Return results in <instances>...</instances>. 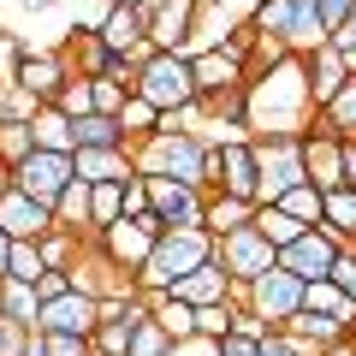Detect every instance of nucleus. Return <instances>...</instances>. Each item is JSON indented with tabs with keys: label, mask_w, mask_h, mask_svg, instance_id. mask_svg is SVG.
I'll list each match as a JSON object with an SVG mask.
<instances>
[{
	"label": "nucleus",
	"mask_w": 356,
	"mask_h": 356,
	"mask_svg": "<svg viewBox=\"0 0 356 356\" xmlns=\"http://www.w3.org/2000/svg\"><path fill=\"white\" fill-rule=\"evenodd\" d=\"M208 191H226V196L255 202V137H250V143H226V149H214Z\"/></svg>",
	"instance_id": "a211bd4d"
},
{
	"label": "nucleus",
	"mask_w": 356,
	"mask_h": 356,
	"mask_svg": "<svg viewBox=\"0 0 356 356\" xmlns=\"http://www.w3.org/2000/svg\"><path fill=\"white\" fill-rule=\"evenodd\" d=\"M303 309H309V315H321V321H332V327H344V332L356 327V303L332 280H309L303 285Z\"/></svg>",
	"instance_id": "5701e85b"
},
{
	"label": "nucleus",
	"mask_w": 356,
	"mask_h": 356,
	"mask_svg": "<svg viewBox=\"0 0 356 356\" xmlns=\"http://www.w3.org/2000/svg\"><path fill=\"white\" fill-rule=\"evenodd\" d=\"M303 172L315 191H339L344 184V137H332L327 125H321V113L309 119L303 131Z\"/></svg>",
	"instance_id": "ddd939ff"
},
{
	"label": "nucleus",
	"mask_w": 356,
	"mask_h": 356,
	"mask_svg": "<svg viewBox=\"0 0 356 356\" xmlns=\"http://www.w3.org/2000/svg\"><path fill=\"white\" fill-rule=\"evenodd\" d=\"M232 303H250L267 327H285V321L303 309V280H297V273H285V267H267L261 280H250V285H238V291H232Z\"/></svg>",
	"instance_id": "423d86ee"
},
{
	"label": "nucleus",
	"mask_w": 356,
	"mask_h": 356,
	"mask_svg": "<svg viewBox=\"0 0 356 356\" xmlns=\"http://www.w3.org/2000/svg\"><path fill=\"white\" fill-rule=\"evenodd\" d=\"M315 356H356V344H350V339H332V344H321Z\"/></svg>",
	"instance_id": "864d4df0"
},
{
	"label": "nucleus",
	"mask_w": 356,
	"mask_h": 356,
	"mask_svg": "<svg viewBox=\"0 0 356 356\" xmlns=\"http://www.w3.org/2000/svg\"><path fill=\"white\" fill-rule=\"evenodd\" d=\"M113 6H131V13H143V6H149V0H113Z\"/></svg>",
	"instance_id": "13d9d810"
},
{
	"label": "nucleus",
	"mask_w": 356,
	"mask_h": 356,
	"mask_svg": "<svg viewBox=\"0 0 356 356\" xmlns=\"http://www.w3.org/2000/svg\"><path fill=\"white\" fill-rule=\"evenodd\" d=\"M149 309H154V321H161V327L172 332V344H178V339H191V332H196V309H191V303H178L172 291L149 297Z\"/></svg>",
	"instance_id": "72a5a7b5"
},
{
	"label": "nucleus",
	"mask_w": 356,
	"mask_h": 356,
	"mask_svg": "<svg viewBox=\"0 0 356 356\" xmlns=\"http://www.w3.org/2000/svg\"><path fill=\"white\" fill-rule=\"evenodd\" d=\"M36 95L24 83H0V125H13V119H36Z\"/></svg>",
	"instance_id": "58836bf2"
},
{
	"label": "nucleus",
	"mask_w": 356,
	"mask_h": 356,
	"mask_svg": "<svg viewBox=\"0 0 356 356\" xmlns=\"http://www.w3.org/2000/svg\"><path fill=\"white\" fill-rule=\"evenodd\" d=\"M303 77H309V102H315V113L332 102L344 89V77H350V65H344V54L332 48V42H321L315 54H303Z\"/></svg>",
	"instance_id": "6ab92c4d"
},
{
	"label": "nucleus",
	"mask_w": 356,
	"mask_h": 356,
	"mask_svg": "<svg viewBox=\"0 0 356 356\" xmlns=\"http://www.w3.org/2000/svg\"><path fill=\"white\" fill-rule=\"evenodd\" d=\"M54 226H72L89 238V178H72L60 191V202H54Z\"/></svg>",
	"instance_id": "c756f323"
},
{
	"label": "nucleus",
	"mask_w": 356,
	"mask_h": 356,
	"mask_svg": "<svg viewBox=\"0 0 356 356\" xmlns=\"http://www.w3.org/2000/svg\"><path fill=\"white\" fill-rule=\"evenodd\" d=\"M321 226L339 243H356V191L339 184V191H321Z\"/></svg>",
	"instance_id": "393cba45"
},
{
	"label": "nucleus",
	"mask_w": 356,
	"mask_h": 356,
	"mask_svg": "<svg viewBox=\"0 0 356 356\" xmlns=\"http://www.w3.org/2000/svg\"><path fill=\"white\" fill-rule=\"evenodd\" d=\"M42 273H48V261H42V243H36V238H18L13 255H6V273H0V280H24V285H36Z\"/></svg>",
	"instance_id": "f704fd0d"
},
{
	"label": "nucleus",
	"mask_w": 356,
	"mask_h": 356,
	"mask_svg": "<svg viewBox=\"0 0 356 356\" xmlns=\"http://www.w3.org/2000/svg\"><path fill=\"white\" fill-rule=\"evenodd\" d=\"M255 232H261V238L273 243V250H285V243H297L309 226H303V220H291L280 202H261V208H255Z\"/></svg>",
	"instance_id": "c85d7f7f"
},
{
	"label": "nucleus",
	"mask_w": 356,
	"mask_h": 356,
	"mask_svg": "<svg viewBox=\"0 0 356 356\" xmlns=\"http://www.w3.org/2000/svg\"><path fill=\"white\" fill-rule=\"evenodd\" d=\"M196 332H202V339H226V332H232V303L196 309Z\"/></svg>",
	"instance_id": "79ce46f5"
},
{
	"label": "nucleus",
	"mask_w": 356,
	"mask_h": 356,
	"mask_svg": "<svg viewBox=\"0 0 356 356\" xmlns=\"http://www.w3.org/2000/svg\"><path fill=\"white\" fill-rule=\"evenodd\" d=\"M72 178H77L72 154H54V149H36L30 161H18V166H13V184H18L24 196H36V202H48V208L60 202V191L72 184Z\"/></svg>",
	"instance_id": "9d476101"
},
{
	"label": "nucleus",
	"mask_w": 356,
	"mask_h": 356,
	"mask_svg": "<svg viewBox=\"0 0 356 356\" xmlns=\"http://www.w3.org/2000/svg\"><path fill=\"white\" fill-rule=\"evenodd\" d=\"M54 107H60L65 119H83V113H95V95H89V77H77V72H72V83H65L60 95H54Z\"/></svg>",
	"instance_id": "ea45409f"
},
{
	"label": "nucleus",
	"mask_w": 356,
	"mask_h": 356,
	"mask_svg": "<svg viewBox=\"0 0 356 356\" xmlns=\"http://www.w3.org/2000/svg\"><path fill=\"white\" fill-rule=\"evenodd\" d=\"M36 154V131H30V119H13V125H0V166L13 172L18 161H30Z\"/></svg>",
	"instance_id": "c9c22d12"
},
{
	"label": "nucleus",
	"mask_w": 356,
	"mask_h": 356,
	"mask_svg": "<svg viewBox=\"0 0 356 356\" xmlns=\"http://www.w3.org/2000/svg\"><path fill=\"white\" fill-rule=\"evenodd\" d=\"M143 95V102H154L161 113H191L196 107V65H191V54H166V48H154L149 60L137 65V83H131Z\"/></svg>",
	"instance_id": "20e7f679"
},
{
	"label": "nucleus",
	"mask_w": 356,
	"mask_h": 356,
	"mask_svg": "<svg viewBox=\"0 0 356 356\" xmlns=\"http://www.w3.org/2000/svg\"><path fill=\"white\" fill-rule=\"evenodd\" d=\"M6 184H13V172H6V166H0V191H6Z\"/></svg>",
	"instance_id": "bf43d9fd"
},
{
	"label": "nucleus",
	"mask_w": 356,
	"mask_h": 356,
	"mask_svg": "<svg viewBox=\"0 0 356 356\" xmlns=\"http://www.w3.org/2000/svg\"><path fill=\"white\" fill-rule=\"evenodd\" d=\"M154 238H161V220H154V214H137V220H119V226H107L95 243H102V255H113L125 273H137V267L149 261Z\"/></svg>",
	"instance_id": "4468645a"
},
{
	"label": "nucleus",
	"mask_w": 356,
	"mask_h": 356,
	"mask_svg": "<svg viewBox=\"0 0 356 356\" xmlns=\"http://www.w3.org/2000/svg\"><path fill=\"white\" fill-rule=\"evenodd\" d=\"M196 6L202 0H149L143 6V24H149V48H166V54H191V36H196Z\"/></svg>",
	"instance_id": "f8f14e48"
},
{
	"label": "nucleus",
	"mask_w": 356,
	"mask_h": 356,
	"mask_svg": "<svg viewBox=\"0 0 356 356\" xmlns=\"http://www.w3.org/2000/svg\"><path fill=\"white\" fill-rule=\"evenodd\" d=\"M261 356H315V350H309V344H297L291 332H280V327H273V332L261 339Z\"/></svg>",
	"instance_id": "49530a36"
},
{
	"label": "nucleus",
	"mask_w": 356,
	"mask_h": 356,
	"mask_svg": "<svg viewBox=\"0 0 356 356\" xmlns=\"http://www.w3.org/2000/svg\"><path fill=\"white\" fill-rule=\"evenodd\" d=\"M65 291H72V267H48V273L36 280V297H42V303H48V297H65Z\"/></svg>",
	"instance_id": "de8ad7c7"
},
{
	"label": "nucleus",
	"mask_w": 356,
	"mask_h": 356,
	"mask_svg": "<svg viewBox=\"0 0 356 356\" xmlns=\"http://www.w3.org/2000/svg\"><path fill=\"white\" fill-rule=\"evenodd\" d=\"M0 309L13 321H24L30 332H36V315H42V297H36V285H24V280H0Z\"/></svg>",
	"instance_id": "473e14b6"
},
{
	"label": "nucleus",
	"mask_w": 356,
	"mask_h": 356,
	"mask_svg": "<svg viewBox=\"0 0 356 356\" xmlns=\"http://www.w3.org/2000/svg\"><path fill=\"white\" fill-rule=\"evenodd\" d=\"M321 125L332 131V137H344V143H356V72L344 77V89L332 95L327 107H321Z\"/></svg>",
	"instance_id": "cd10ccee"
},
{
	"label": "nucleus",
	"mask_w": 356,
	"mask_h": 356,
	"mask_svg": "<svg viewBox=\"0 0 356 356\" xmlns=\"http://www.w3.org/2000/svg\"><path fill=\"white\" fill-rule=\"evenodd\" d=\"M95 321H102V297H89V291H65V297H48L36 315V332H77V339H89L95 332Z\"/></svg>",
	"instance_id": "2eb2a0df"
},
{
	"label": "nucleus",
	"mask_w": 356,
	"mask_h": 356,
	"mask_svg": "<svg viewBox=\"0 0 356 356\" xmlns=\"http://www.w3.org/2000/svg\"><path fill=\"white\" fill-rule=\"evenodd\" d=\"M166 356H220V339H202V332H191V339H178Z\"/></svg>",
	"instance_id": "3c124183"
},
{
	"label": "nucleus",
	"mask_w": 356,
	"mask_h": 356,
	"mask_svg": "<svg viewBox=\"0 0 356 356\" xmlns=\"http://www.w3.org/2000/svg\"><path fill=\"white\" fill-rule=\"evenodd\" d=\"M315 13H321V24H327V36H332V30L356 13V0H315Z\"/></svg>",
	"instance_id": "8fccbe9b"
},
{
	"label": "nucleus",
	"mask_w": 356,
	"mask_h": 356,
	"mask_svg": "<svg viewBox=\"0 0 356 356\" xmlns=\"http://www.w3.org/2000/svg\"><path fill=\"white\" fill-rule=\"evenodd\" d=\"M309 184L303 172V137H255V208L280 202L285 191Z\"/></svg>",
	"instance_id": "39448f33"
},
{
	"label": "nucleus",
	"mask_w": 356,
	"mask_h": 356,
	"mask_svg": "<svg viewBox=\"0 0 356 356\" xmlns=\"http://www.w3.org/2000/svg\"><path fill=\"white\" fill-rule=\"evenodd\" d=\"M339 250H344V243L332 238L327 226H309L297 243H285V250H280V267H285V273H297L303 285H309V280H332V267H339Z\"/></svg>",
	"instance_id": "9b49d317"
},
{
	"label": "nucleus",
	"mask_w": 356,
	"mask_h": 356,
	"mask_svg": "<svg viewBox=\"0 0 356 356\" xmlns=\"http://www.w3.org/2000/svg\"><path fill=\"white\" fill-rule=\"evenodd\" d=\"M172 350V332L161 327V321H154V309L149 315L137 321V332H131V356H166Z\"/></svg>",
	"instance_id": "e433bc0d"
},
{
	"label": "nucleus",
	"mask_w": 356,
	"mask_h": 356,
	"mask_svg": "<svg viewBox=\"0 0 356 356\" xmlns=\"http://www.w3.org/2000/svg\"><path fill=\"white\" fill-rule=\"evenodd\" d=\"M238 226H255V202L243 196H226V191H208V214H202V232L208 238H226Z\"/></svg>",
	"instance_id": "b1692460"
},
{
	"label": "nucleus",
	"mask_w": 356,
	"mask_h": 356,
	"mask_svg": "<svg viewBox=\"0 0 356 356\" xmlns=\"http://www.w3.org/2000/svg\"><path fill=\"white\" fill-rule=\"evenodd\" d=\"M332 285H339V291L356 303V243H344V250H339V267H332Z\"/></svg>",
	"instance_id": "a18cd8bd"
},
{
	"label": "nucleus",
	"mask_w": 356,
	"mask_h": 356,
	"mask_svg": "<svg viewBox=\"0 0 356 356\" xmlns=\"http://www.w3.org/2000/svg\"><path fill=\"white\" fill-rule=\"evenodd\" d=\"M280 208H285L291 220H303V226H321V191H315V184H297V191H285Z\"/></svg>",
	"instance_id": "4c0bfd02"
},
{
	"label": "nucleus",
	"mask_w": 356,
	"mask_h": 356,
	"mask_svg": "<svg viewBox=\"0 0 356 356\" xmlns=\"http://www.w3.org/2000/svg\"><path fill=\"white\" fill-rule=\"evenodd\" d=\"M267 332H273V327H267V321L255 315L250 303H232V332H226V339H250V344H261Z\"/></svg>",
	"instance_id": "a19ab883"
},
{
	"label": "nucleus",
	"mask_w": 356,
	"mask_h": 356,
	"mask_svg": "<svg viewBox=\"0 0 356 356\" xmlns=\"http://www.w3.org/2000/svg\"><path fill=\"white\" fill-rule=\"evenodd\" d=\"M30 131H36V149H54V154H77V131H72V119H65L60 107H36Z\"/></svg>",
	"instance_id": "bb28decb"
},
{
	"label": "nucleus",
	"mask_w": 356,
	"mask_h": 356,
	"mask_svg": "<svg viewBox=\"0 0 356 356\" xmlns=\"http://www.w3.org/2000/svg\"><path fill=\"white\" fill-rule=\"evenodd\" d=\"M202 261H214V238H208L202 226H191V232H161L154 250H149V261L137 267V291H143V297H161V291H172L184 273H196Z\"/></svg>",
	"instance_id": "7ed1b4c3"
},
{
	"label": "nucleus",
	"mask_w": 356,
	"mask_h": 356,
	"mask_svg": "<svg viewBox=\"0 0 356 356\" xmlns=\"http://www.w3.org/2000/svg\"><path fill=\"white\" fill-rule=\"evenodd\" d=\"M0 226L13 232V238H42V232L54 226V208L36 202V196H24L18 184H6V191H0Z\"/></svg>",
	"instance_id": "aec40b11"
},
{
	"label": "nucleus",
	"mask_w": 356,
	"mask_h": 356,
	"mask_svg": "<svg viewBox=\"0 0 356 356\" xmlns=\"http://www.w3.org/2000/svg\"><path fill=\"white\" fill-rule=\"evenodd\" d=\"M72 166L89 184H125V178L137 172V166H131V149H77Z\"/></svg>",
	"instance_id": "4be33fe9"
},
{
	"label": "nucleus",
	"mask_w": 356,
	"mask_h": 356,
	"mask_svg": "<svg viewBox=\"0 0 356 356\" xmlns=\"http://www.w3.org/2000/svg\"><path fill=\"white\" fill-rule=\"evenodd\" d=\"M327 42H332V48H339V54H344V65H350V72H356V13H350V18H344V24H339V30H332V36H327Z\"/></svg>",
	"instance_id": "09e8293b"
},
{
	"label": "nucleus",
	"mask_w": 356,
	"mask_h": 356,
	"mask_svg": "<svg viewBox=\"0 0 356 356\" xmlns=\"http://www.w3.org/2000/svg\"><path fill=\"white\" fill-rule=\"evenodd\" d=\"M149 214L161 220V232H191L208 214V191L178 184V178H149Z\"/></svg>",
	"instance_id": "6e6552de"
},
{
	"label": "nucleus",
	"mask_w": 356,
	"mask_h": 356,
	"mask_svg": "<svg viewBox=\"0 0 356 356\" xmlns=\"http://www.w3.org/2000/svg\"><path fill=\"white\" fill-rule=\"evenodd\" d=\"M220 356H261V344H250V339H220Z\"/></svg>",
	"instance_id": "603ef678"
},
{
	"label": "nucleus",
	"mask_w": 356,
	"mask_h": 356,
	"mask_svg": "<svg viewBox=\"0 0 356 356\" xmlns=\"http://www.w3.org/2000/svg\"><path fill=\"white\" fill-rule=\"evenodd\" d=\"M13 243H18V238H13L6 226H0V273H6V255H13Z\"/></svg>",
	"instance_id": "6e6d98bb"
},
{
	"label": "nucleus",
	"mask_w": 356,
	"mask_h": 356,
	"mask_svg": "<svg viewBox=\"0 0 356 356\" xmlns=\"http://www.w3.org/2000/svg\"><path fill=\"white\" fill-rule=\"evenodd\" d=\"M95 36L107 42V48L113 54H125V60H149V24H143V13H131V6H113V0H107V13L95 18Z\"/></svg>",
	"instance_id": "f3484780"
},
{
	"label": "nucleus",
	"mask_w": 356,
	"mask_h": 356,
	"mask_svg": "<svg viewBox=\"0 0 356 356\" xmlns=\"http://www.w3.org/2000/svg\"><path fill=\"white\" fill-rule=\"evenodd\" d=\"M18 83H24L42 107H54V95L72 83V60H65V48H24V60H18Z\"/></svg>",
	"instance_id": "dca6fc26"
},
{
	"label": "nucleus",
	"mask_w": 356,
	"mask_h": 356,
	"mask_svg": "<svg viewBox=\"0 0 356 356\" xmlns=\"http://www.w3.org/2000/svg\"><path fill=\"white\" fill-rule=\"evenodd\" d=\"M72 131H77V149H131L119 113H83V119H72Z\"/></svg>",
	"instance_id": "a878e982"
},
{
	"label": "nucleus",
	"mask_w": 356,
	"mask_h": 356,
	"mask_svg": "<svg viewBox=\"0 0 356 356\" xmlns=\"http://www.w3.org/2000/svg\"><path fill=\"white\" fill-rule=\"evenodd\" d=\"M36 243H42V261L48 267H72L77 255H83V243H95V238H83V232H72V226H48Z\"/></svg>",
	"instance_id": "7c9ffc66"
},
{
	"label": "nucleus",
	"mask_w": 356,
	"mask_h": 356,
	"mask_svg": "<svg viewBox=\"0 0 356 356\" xmlns=\"http://www.w3.org/2000/svg\"><path fill=\"white\" fill-rule=\"evenodd\" d=\"M24 356H48V344H42V332H30V344H24Z\"/></svg>",
	"instance_id": "4d7b16f0"
},
{
	"label": "nucleus",
	"mask_w": 356,
	"mask_h": 356,
	"mask_svg": "<svg viewBox=\"0 0 356 356\" xmlns=\"http://www.w3.org/2000/svg\"><path fill=\"white\" fill-rule=\"evenodd\" d=\"M191 65H196V102L250 83V48H238V42H226V48H196Z\"/></svg>",
	"instance_id": "1a4fd4ad"
},
{
	"label": "nucleus",
	"mask_w": 356,
	"mask_h": 356,
	"mask_svg": "<svg viewBox=\"0 0 356 356\" xmlns=\"http://www.w3.org/2000/svg\"><path fill=\"white\" fill-rule=\"evenodd\" d=\"M344 184L356 191V143H344Z\"/></svg>",
	"instance_id": "5fc2aeb1"
},
{
	"label": "nucleus",
	"mask_w": 356,
	"mask_h": 356,
	"mask_svg": "<svg viewBox=\"0 0 356 356\" xmlns=\"http://www.w3.org/2000/svg\"><path fill=\"white\" fill-rule=\"evenodd\" d=\"M24 48H30L24 36H6V30H0V83H18V60H24Z\"/></svg>",
	"instance_id": "37998d69"
},
{
	"label": "nucleus",
	"mask_w": 356,
	"mask_h": 356,
	"mask_svg": "<svg viewBox=\"0 0 356 356\" xmlns=\"http://www.w3.org/2000/svg\"><path fill=\"white\" fill-rule=\"evenodd\" d=\"M214 261L226 267L238 285H250V280H261L267 267H280V250H273L255 226H238V232H226V238H214Z\"/></svg>",
	"instance_id": "0eeeda50"
},
{
	"label": "nucleus",
	"mask_w": 356,
	"mask_h": 356,
	"mask_svg": "<svg viewBox=\"0 0 356 356\" xmlns=\"http://www.w3.org/2000/svg\"><path fill=\"white\" fill-rule=\"evenodd\" d=\"M42 344H48V356H95V344L77 332H42Z\"/></svg>",
	"instance_id": "c03bdc74"
},
{
	"label": "nucleus",
	"mask_w": 356,
	"mask_h": 356,
	"mask_svg": "<svg viewBox=\"0 0 356 356\" xmlns=\"http://www.w3.org/2000/svg\"><path fill=\"white\" fill-rule=\"evenodd\" d=\"M232 291H238V280H232L220 261H202L196 273H184V280L172 285L178 303H191V309H208V303H232Z\"/></svg>",
	"instance_id": "412c9836"
},
{
	"label": "nucleus",
	"mask_w": 356,
	"mask_h": 356,
	"mask_svg": "<svg viewBox=\"0 0 356 356\" xmlns=\"http://www.w3.org/2000/svg\"><path fill=\"white\" fill-rule=\"evenodd\" d=\"M350 344H356V327H350Z\"/></svg>",
	"instance_id": "052dcab7"
},
{
	"label": "nucleus",
	"mask_w": 356,
	"mask_h": 356,
	"mask_svg": "<svg viewBox=\"0 0 356 356\" xmlns=\"http://www.w3.org/2000/svg\"><path fill=\"white\" fill-rule=\"evenodd\" d=\"M161 107H154V102H143V95H137V89H131V95H125V107H119V125H125V137L131 143H143V137H154V131H161Z\"/></svg>",
	"instance_id": "2f4dec72"
},
{
	"label": "nucleus",
	"mask_w": 356,
	"mask_h": 356,
	"mask_svg": "<svg viewBox=\"0 0 356 356\" xmlns=\"http://www.w3.org/2000/svg\"><path fill=\"white\" fill-rule=\"evenodd\" d=\"M131 166H137L143 178H178V184H196V191H208L214 149H208L196 131H154V137L131 143Z\"/></svg>",
	"instance_id": "f03ea898"
},
{
	"label": "nucleus",
	"mask_w": 356,
	"mask_h": 356,
	"mask_svg": "<svg viewBox=\"0 0 356 356\" xmlns=\"http://www.w3.org/2000/svg\"><path fill=\"white\" fill-rule=\"evenodd\" d=\"M243 119L250 137H303L315 102H309V77H303V54H285L273 65H255L243 83Z\"/></svg>",
	"instance_id": "f257e3e1"
}]
</instances>
